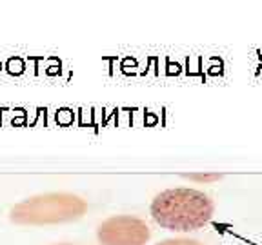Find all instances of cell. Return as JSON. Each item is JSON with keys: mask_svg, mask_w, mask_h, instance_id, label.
<instances>
[{"mask_svg": "<svg viewBox=\"0 0 262 245\" xmlns=\"http://www.w3.org/2000/svg\"><path fill=\"white\" fill-rule=\"evenodd\" d=\"M153 220L173 233H191L206 227L215 214V204L204 191L191 187L166 189L153 198Z\"/></svg>", "mask_w": 262, "mask_h": 245, "instance_id": "6da1fadb", "label": "cell"}, {"mask_svg": "<svg viewBox=\"0 0 262 245\" xmlns=\"http://www.w3.org/2000/svg\"><path fill=\"white\" fill-rule=\"evenodd\" d=\"M88 212V202L73 192H44L26 198L9 211L16 225H58L80 220Z\"/></svg>", "mask_w": 262, "mask_h": 245, "instance_id": "7a4b0ae2", "label": "cell"}, {"mask_svg": "<svg viewBox=\"0 0 262 245\" xmlns=\"http://www.w3.org/2000/svg\"><path fill=\"white\" fill-rule=\"evenodd\" d=\"M151 238V229L142 218L117 214L104 220L97 229L98 245H146Z\"/></svg>", "mask_w": 262, "mask_h": 245, "instance_id": "3957f363", "label": "cell"}, {"mask_svg": "<svg viewBox=\"0 0 262 245\" xmlns=\"http://www.w3.org/2000/svg\"><path fill=\"white\" fill-rule=\"evenodd\" d=\"M184 178L191 180V182H199V184H213V182L224 178V175L222 173H188V175H184Z\"/></svg>", "mask_w": 262, "mask_h": 245, "instance_id": "277c9868", "label": "cell"}, {"mask_svg": "<svg viewBox=\"0 0 262 245\" xmlns=\"http://www.w3.org/2000/svg\"><path fill=\"white\" fill-rule=\"evenodd\" d=\"M155 245H204V243L195 240V238H168V240H162Z\"/></svg>", "mask_w": 262, "mask_h": 245, "instance_id": "5b68a950", "label": "cell"}, {"mask_svg": "<svg viewBox=\"0 0 262 245\" xmlns=\"http://www.w3.org/2000/svg\"><path fill=\"white\" fill-rule=\"evenodd\" d=\"M58 245H71V243H58Z\"/></svg>", "mask_w": 262, "mask_h": 245, "instance_id": "8992f818", "label": "cell"}]
</instances>
